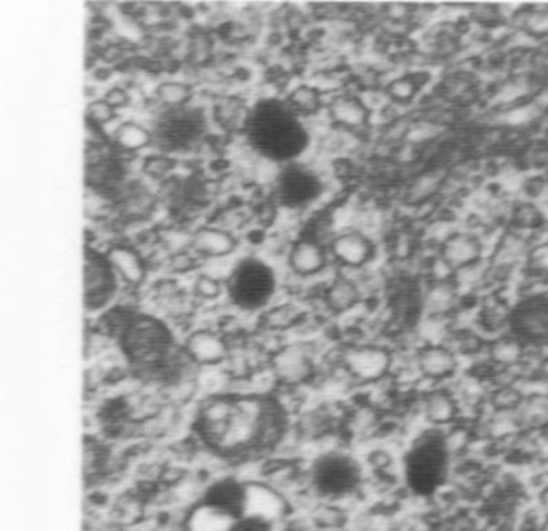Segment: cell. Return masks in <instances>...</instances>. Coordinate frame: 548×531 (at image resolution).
<instances>
[{
    "mask_svg": "<svg viewBox=\"0 0 548 531\" xmlns=\"http://www.w3.org/2000/svg\"><path fill=\"white\" fill-rule=\"evenodd\" d=\"M323 340L289 338L271 354L268 370L284 390L312 391L321 373L327 352Z\"/></svg>",
    "mask_w": 548,
    "mask_h": 531,
    "instance_id": "cell-1",
    "label": "cell"
},
{
    "mask_svg": "<svg viewBox=\"0 0 548 531\" xmlns=\"http://www.w3.org/2000/svg\"><path fill=\"white\" fill-rule=\"evenodd\" d=\"M212 119L225 131H239L250 125L251 114L245 102L234 95H223L212 106Z\"/></svg>",
    "mask_w": 548,
    "mask_h": 531,
    "instance_id": "cell-25",
    "label": "cell"
},
{
    "mask_svg": "<svg viewBox=\"0 0 548 531\" xmlns=\"http://www.w3.org/2000/svg\"><path fill=\"white\" fill-rule=\"evenodd\" d=\"M338 363L360 391L368 390L391 379L396 363V348L374 338L341 343Z\"/></svg>",
    "mask_w": 548,
    "mask_h": 531,
    "instance_id": "cell-2",
    "label": "cell"
},
{
    "mask_svg": "<svg viewBox=\"0 0 548 531\" xmlns=\"http://www.w3.org/2000/svg\"><path fill=\"white\" fill-rule=\"evenodd\" d=\"M153 315L166 321L167 324H190L197 315L200 304L186 287H181L175 278H164L156 281L150 289Z\"/></svg>",
    "mask_w": 548,
    "mask_h": 531,
    "instance_id": "cell-11",
    "label": "cell"
},
{
    "mask_svg": "<svg viewBox=\"0 0 548 531\" xmlns=\"http://www.w3.org/2000/svg\"><path fill=\"white\" fill-rule=\"evenodd\" d=\"M194 86L178 78H166L156 83L153 89V103L161 113H176L190 108L194 102Z\"/></svg>",
    "mask_w": 548,
    "mask_h": 531,
    "instance_id": "cell-23",
    "label": "cell"
},
{
    "mask_svg": "<svg viewBox=\"0 0 548 531\" xmlns=\"http://www.w3.org/2000/svg\"><path fill=\"white\" fill-rule=\"evenodd\" d=\"M458 306L460 292L452 279H436L422 296V312L426 315V320L433 323H452Z\"/></svg>",
    "mask_w": 548,
    "mask_h": 531,
    "instance_id": "cell-17",
    "label": "cell"
},
{
    "mask_svg": "<svg viewBox=\"0 0 548 531\" xmlns=\"http://www.w3.org/2000/svg\"><path fill=\"white\" fill-rule=\"evenodd\" d=\"M240 240L234 234L226 233L225 229L218 228L212 223L192 228L190 236V250L201 262L225 261L234 256L239 250Z\"/></svg>",
    "mask_w": 548,
    "mask_h": 531,
    "instance_id": "cell-15",
    "label": "cell"
},
{
    "mask_svg": "<svg viewBox=\"0 0 548 531\" xmlns=\"http://www.w3.org/2000/svg\"><path fill=\"white\" fill-rule=\"evenodd\" d=\"M190 293L201 306L217 303L226 293V282L209 271L200 270L192 276L189 287Z\"/></svg>",
    "mask_w": 548,
    "mask_h": 531,
    "instance_id": "cell-28",
    "label": "cell"
},
{
    "mask_svg": "<svg viewBox=\"0 0 548 531\" xmlns=\"http://www.w3.org/2000/svg\"><path fill=\"white\" fill-rule=\"evenodd\" d=\"M186 356L200 370L225 366L231 354V338L212 324H200L187 329L181 340Z\"/></svg>",
    "mask_w": 548,
    "mask_h": 531,
    "instance_id": "cell-10",
    "label": "cell"
},
{
    "mask_svg": "<svg viewBox=\"0 0 548 531\" xmlns=\"http://www.w3.org/2000/svg\"><path fill=\"white\" fill-rule=\"evenodd\" d=\"M324 116L332 128L355 134L368 127L371 122V108L360 95L340 91L327 99Z\"/></svg>",
    "mask_w": 548,
    "mask_h": 531,
    "instance_id": "cell-14",
    "label": "cell"
},
{
    "mask_svg": "<svg viewBox=\"0 0 548 531\" xmlns=\"http://www.w3.org/2000/svg\"><path fill=\"white\" fill-rule=\"evenodd\" d=\"M176 167H178V161L175 156L158 150V152L150 153L142 159L139 170L147 183L164 186L175 178Z\"/></svg>",
    "mask_w": 548,
    "mask_h": 531,
    "instance_id": "cell-26",
    "label": "cell"
},
{
    "mask_svg": "<svg viewBox=\"0 0 548 531\" xmlns=\"http://www.w3.org/2000/svg\"><path fill=\"white\" fill-rule=\"evenodd\" d=\"M103 254L123 289L130 292L144 289L150 275V264L139 248L128 240H114L106 245Z\"/></svg>",
    "mask_w": 548,
    "mask_h": 531,
    "instance_id": "cell-13",
    "label": "cell"
},
{
    "mask_svg": "<svg viewBox=\"0 0 548 531\" xmlns=\"http://www.w3.org/2000/svg\"><path fill=\"white\" fill-rule=\"evenodd\" d=\"M102 97L109 105L113 106L117 113L120 110H127L133 103V95H131L130 89L125 88V86H111V88L106 89Z\"/></svg>",
    "mask_w": 548,
    "mask_h": 531,
    "instance_id": "cell-32",
    "label": "cell"
},
{
    "mask_svg": "<svg viewBox=\"0 0 548 531\" xmlns=\"http://www.w3.org/2000/svg\"><path fill=\"white\" fill-rule=\"evenodd\" d=\"M520 432L548 437V388L544 385L528 388L524 402L516 412Z\"/></svg>",
    "mask_w": 548,
    "mask_h": 531,
    "instance_id": "cell-19",
    "label": "cell"
},
{
    "mask_svg": "<svg viewBox=\"0 0 548 531\" xmlns=\"http://www.w3.org/2000/svg\"><path fill=\"white\" fill-rule=\"evenodd\" d=\"M240 517L200 502L184 516V531H236Z\"/></svg>",
    "mask_w": 548,
    "mask_h": 531,
    "instance_id": "cell-20",
    "label": "cell"
},
{
    "mask_svg": "<svg viewBox=\"0 0 548 531\" xmlns=\"http://www.w3.org/2000/svg\"><path fill=\"white\" fill-rule=\"evenodd\" d=\"M365 295V284L359 276L338 270L324 281L318 301L327 317L343 318L362 306Z\"/></svg>",
    "mask_w": 548,
    "mask_h": 531,
    "instance_id": "cell-12",
    "label": "cell"
},
{
    "mask_svg": "<svg viewBox=\"0 0 548 531\" xmlns=\"http://www.w3.org/2000/svg\"><path fill=\"white\" fill-rule=\"evenodd\" d=\"M109 144L123 156H136L148 148L155 147L156 136L153 127L141 120L130 119L119 122L109 134Z\"/></svg>",
    "mask_w": 548,
    "mask_h": 531,
    "instance_id": "cell-18",
    "label": "cell"
},
{
    "mask_svg": "<svg viewBox=\"0 0 548 531\" xmlns=\"http://www.w3.org/2000/svg\"><path fill=\"white\" fill-rule=\"evenodd\" d=\"M327 250L331 254L332 265L349 273L368 270L377 257L374 237L355 226L332 234L327 240Z\"/></svg>",
    "mask_w": 548,
    "mask_h": 531,
    "instance_id": "cell-7",
    "label": "cell"
},
{
    "mask_svg": "<svg viewBox=\"0 0 548 531\" xmlns=\"http://www.w3.org/2000/svg\"><path fill=\"white\" fill-rule=\"evenodd\" d=\"M284 102L293 116L301 120H309L326 111L327 99L320 86L313 83H299L287 92Z\"/></svg>",
    "mask_w": 548,
    "mask_h": 531,
    "instance_id": "cell-21",
    "label": "cell"
},
{
    "mask_svg": "<svg viewBox=\"0 0 548 531\" xmlns=\"http://www.w3.org/2000/svg\"><path fill=\"white\" fill-rule=\"evenodd\" d=\"M421 387H446L463 374L464 360L444 342H421L411 349Z\"/></svg>",
    "mask_w": 548,
    "mask_h": 531,
    "instance_id": "cell-4",
    "label": "cell"
},
{
    "mask_svg": "<svg viewBox=\"0 0 548 531\" xmlns=\"http://www.w3.org/2000/svg\"><path fill=\"white\" fill-rule=\"evenodd\" d=\"M416 421L422 429L441 433L466 421L460 399L452 385L419 388L416 396Z\"/></svg>",
    "mask_w": 548,
    "mask_h": 531,
    "instance_id": "cell-6",
    "label": "cell"
},
{
    "mask_svg": "<svg viewBox=\"0 0 548 531\" xmlns=\"http://www.w3.org/2000/svg\"><path fill=\"white\" fill-rule=\"evenodd\" d=\"M120 284L103 251L86 247L83 256V299L89 313H103L116 304Z\"/></svg>",
    "mask_w": 548,
    "mask_h": 531,
    "instance_id": "cell-5",
    "label": "cell"
},
{
    "mask_svg": "<svg viewBox=\"0 0 548 531\" xmlns=\"http://www.w3.org/2000/svg\"><path fill=\"white\" fill-rule=\"evenodd\" d=\"M253 217L254 212L250 208H246L243 204L232 203L217 209L211 215L209 223L239 237V234L250 226Z\"/></svg>",
    "mask_w": 548,
    "mask_h": 531,
    "instance_id": "cell-27",
    "label": "cell"
},
{
    "mask_svg": "<svg viewBox=\"0 0 548 531\" xmlns=\"http://www.w3.org/2000/svg\"><path fill=\"white\" fill-rule=\"evenodd\" d=\"M538 531H548V517H542L541 524H539Z\"/></svg>",
    "mask_w": 548,
    "mask_h": 531,
    "instance_id": "cell-33",
    "label": "cell"
},
{
    "mask_svg": "<svg viewBox=\"0 0 548 531\" xmlns=\"http://www.w3.org/2000/svg\"><path fill=\"white\" fill-rule=\"evenodd\" d=\"M508 332L530 349L548 348V298L544 295L522 299L510 310Z\"/></svg>",
    "mask_w": 548,
    "mask_h": 531,
    "instance_id": "cell-9",
    "label": "cell"
},
{
    "mask_svg": "<svg viewBox=\"0 0 548 531\" xmlns=\"http://www.w3.org/2000/svg\"><path fill=\"white\" fill-rule=\"evenodd\" d=\"M441 186L440 173L429 172L422 173L416 180L408 187V200L413 203H419V201H426L432 198L433 195L438 192Z\"/></svg>",
    "mask_w": 548,
    "mask_h": 531,
    "instance_id": "cell-30",
    "label": "cell"
},
{
    "mask_svg": "<svg viewBox=\"0 0 548 531\" xmlns=\"http://www.w3.org/2000/svg\"><path fill=\"white\" fill-rule=\"evenodd\" d=\"M332 267L327 242L315 234L296 237L285 250V268L299 282H310L326 275Z\"/></svg>",
    "mask_w": 548,
    "mask_h": 531,
    "instance_id": "cell-8",
    "label": "cell"
},
{
    "mask_svg": "<svg viewBox=\"0 0 548 531\" xmlns=\"http://www.w3.org/2000/svg\"><path fill=\"white\" fill-rule=\"evenodd\" d=\"M85 116L86 124L103 130L116 122L119 113L103 97H97L86 105Z\"/></svg>",
    "mask_w": 548,
    "mask_h": 531,
    "instance_id": "cell-29",
    "label": "cell"
},
{
    "mask_svg": "<svg viewBox=\"0 0 548 531\" xmlns=\"http://www.w3.org/2000/svg\"><path fill=\"white\" fill-rule=\"evenodd\" d=\"M483 245L469 231H455L440 245V264L449 273L461 275L474 268L482 259Z\"/></svg>",
    "mask_w": 548,
    "mask_h": 531,
    "instance_id": "cell-16",
    "label": "cell"
},
{
    "mask_svg": "<svg viewBox=\"0 0 548 531\" xmlns=\"http://www.w3.org/2000/svg\"><path fill=\"white\" fill-rule=\"evenodd\" d=\"M354 508L341 500L317 499L304 514L313 528L348 530Z\"/></svg>",
    "mask_w": 548,
    "mask_h": 531,
    "instance_id": "cell-22",
    "label": "cell"
},
{
    "mask_svg": "<svg viewBox=\"0 0 548 531\" xmlns=\"http://www.w3.org/2000/svg\"><path fill=\"white\" fill-rule=\"evenodd\" d=\"M528 387L516 380L497 379L489 385L485 410L513 415L524 402Z\"/></svg>",
    "mask_w": 548,
    "mask_h": 531,
    "instance_id": "cell-24",
    "label": "cell"
},
{
    "mask_svg": "<svg viewBox=\"0 0 548 531\" xmlns=\"http://www.w3.org/2000/svg\"><path fill=\"white\" fill-rule=\"evenodd\" d=\"M276 289V273L260 259L237 262L226 282L229 301L239 309L257 315L276 301Z\"/></svg>",
    "mask_w": 548,
    "mask_h": 531,
    "instance_id": "cell-3",
    "label": "cell"
},
{
    "mask_svg": "<svg viewBox=\"0 0 548 531\" xmlns=\"http://www.w3.org/2000/svg\"><path fill=\"white\" fill-rule=\"evenodd\" d=\"M419 85L416 80L411 77H399L396 80L388 83L387 92L388 97L393 99V102L408 103L415 99L418 95Z\"/></svg>",
    "mask_w": 548,
    "mask_h": 531,
    "instance_id": "cell-31",
    "label": "cell"
}]
</instances>
